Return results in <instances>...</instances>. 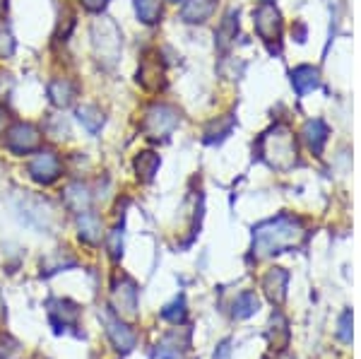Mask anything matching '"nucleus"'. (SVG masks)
<instances>
[{"mask_svg":"<svg viewBox=\"0 0 361 359\" xmlns=\"http://www.w3.org/2000/svg\"><path fill=\"white\" fill-rule=\"evenodd\" d=\"M304 224L296 217L279 215L275 219H267L253 231V253L255 256H272L282 253L287 248H294L304 239Z\"/></svg>","mask_w":361,"mask_h":359,"instance_id":"obj_1","label":"nucleus"},{"mask_svg":"<svg viewBox=\"0 0 361 359\" xmlns=\"http://www.w3.org/2000/svg\"><path fill=\"white\" fill-rule=\"evenodd\" d=\"M260 157H263L272 169H289L296 162V142L289 128L275 126L260 138Z\"/></svg>","mask_w":361,"mask_h":359,"instance_id":"obj_2","label":"nucleus"},{"mask_svg":"<svg viewBox=\"0 0 361 359\" xmlns=\"http://www.w3.org/2000/svg\"><path fill=\"white\" fill-rule=\"evenodd\" d=\"M92 46H94V56L104 68H114L121 58L123 49V37L121 29L109 17H99L92 25Z\"/></svg>","mask_w":361,"mask_h":359,"instance_id":"obj_3","label":"nucleus"},{"mask_svg":"<svg viewBox=\"0 0 361 359\" xmlns=\"http://www.w3.org/2000/svg\"><path fill=\"white\" fill-rule=\"evenodd\" d=\"M15 212L27 227L39 229V231H49L54 227V210L44 198H37V195L29 193H20L15 198Z\"/></svg>","mask_w":361,"mask_h":359,"instance_id":"obj_4","label":"nucleus"},{"mask_svg":"<svg viewBox=\"0 0 361 359\" xmlns=\"http://www.w3.org/2000/svg\"><path fill=\"white\" fill-rule=\"evenodd\" d=\"M176 126H178V111L173 107H169V104H154V107H149L142 121V130L152 140H166Z\"/></svg>","mask_w":361,"mask_h":359,"instance_id":"obj_5","label":"nucleus"},{"mask_svg":"<svg viewBox=\"0 0 361 359\" xmlns=\"http://www.w3.org/2000/svg\"><path fill=\"white\" fill-rule=\"evenodd\" d=\"M42 130L32 123H13L5 130L3 145L10 150L13 154H29L34 150L42 147Z\"/></svg>","mask_w":361,"mask_h":359,"instance_id":"obj_6","label":"nucleus"},{"mask_svg":"<svg viewBox=\"0 0 361 359\" xmlns=\"http://www.w3.org/2000/svg\"><path fill=\"white\" fill-rule=\"evenodd\" d=\"M111 304L116 316L121 318H133L137 314V285L128 275L116 277L111 287Z\"/></svg>","mask_w":361,"mask_h":359,"instance_id":"obj_7","label":"nucleus"},{"mask_svg":"<svg viewBox=\"0 0 361 359\" xmlns=\"http://www.w3.org/2000/svg\"><path fill=\"white\" fill-rule=\"evenodd\" d=\"M99 318H102L104 331H106L109 340H111V345L121 352V355H128V352L135 347V333H133L130 328L126 326L123 318L111 314L109 309H104L102 314H99Z\"/></svg>","mask_w":361,"mask_h":359,"instance_id":"obj_8","label":"nucleus"},{"mask_svg":"<svg viewBox=\"0 0 361 359\" xmlns=\"http://www.w3.org/2000/svg\"><path fill=\"white\" fill-rule=\"evenodd\" d=\"M46 314L56 333H66L68 328H75L80 321V306L70 299H49L46 302Z\"/></svg>","mask_w":361,"mask_h":359,"instance_id":"obj_9","label":"nucleus"},{"mask_svg":"<svg viewBox=\"0 0 361 359\" xmlns=\"http://www.w3.org/2000/svg\"><path fill=\"white\" fill-rule=\"evenodd\" d=\"M29 174H32V178L37 183L49 186L61 176V159L51 150H42V152H37V157L29 162Z\"/></svg>","mask_w":361,"mask_h":359,"instance_id":"obj_10","label":"nucleus"},{"mask_svg":"<svg viewBox=\"0 0 361 359\" xmlns=\"http://www.w3.org/2000/svg\"><path fill=\"white\" fill-rule=\"evenodd\" d=\"M190 347V331L188 328H176L166 333L154 347V359H180Z\"/></svg>","mask_w":361,"mask_h":359,"instance_id":"obj_11","label":"nucleus"},{"mask_svg":"<svg viewBox=\"0 0 361 359\" xmlns=\"http://www.w3.org/2000/svg\"><path fill=\"white\" fill-rule=\"evenodd\" d=\"M253 22H255L258 34L265 39V42L279 39V32H282V17H279V10L272 3L260 5V8L253 13Z\"/></svg>","mask_w":361,"mask_h":359,"instance_id":"obj_12","label":"nucleus"},{"mask_svg":"<svg viewBox=\"0 0 361 359\" xmlns=\"http://www.w3.org/2000/svg\"><path fill=\"white\" fill-rule=\"evenodd\" d=\"M63 202H66V207L70 212L82 215V212H90V207H92V193L85 183L75 181L63 190Z\"/></svg>","mask_w":361,"mask_h":359,"instance_id":"obj_13","label":"nucleus"},{"mask_svg":"<svg viewBox=\"0 0 361 359\" xmlns=\"http://www.w3.org/2000/svg\"><path fill=\"white\" fill-rule=\"evenodd\" d=\"M287 282H289V273L284 268H272L270 273L265 275L263 289L272 304L284 302V297H287Z\"/></svg>","mask_w":361,"mask_h":359,"instance_id":"obj_14","label":"nucleus"},{"mask_svg":"<svg viewBox=\"0 0 361 359\" xmlns=\"http://www.w3.org/2000/svg\"><path fill=\"white\" fill-rule=\"evenodd\" d=\"M137 83H142L147 90H159V87L164 85V71H161L159 61H157L154 56L142 61V66H140V71H137Z\"/></svg>","mask_w":361,"mask_h":359,"instance_id":"obj_15","label":"nucleus"},{"mask_svg":"<svg viewBox=\"0 0 361 359\" xmlns=\"http://www.w3.org/2000/svg\"><path fill=\"white\" fill-rule=\"evenodd\" d=\"M49 99L58 109L70 107L75 99V83L68 78H56L54 83L49 85Z\"/></svg>","mask_w":361,"mask_h":359,"instance_id":"obj_16","label":"nucleus"},{"mask_svg":"<svg viewBox=\"0 0 361 359\" xmlns=\"http://www.w3.org/2000/svg\"><path fill=\"white\" fill-rule=\"evenodd\" d=\"M214 8H217V0H188V3L183 5V10H180V17H183L185 22H205L212 17Z\"/></svg>","mask_w":361,"mask_h":359,"instance_id":"obj_17","label":"nucleus"},{"mask_svg":"<svg viewBox=\"0 0 361 359\" xmlns=\"http://www.w3.org/2000/svg\"><path fill=\"white\" fill-rule=\"evenodd\" d=\"M78 229H80V239L87 244H99L102 241V219L94 212H82L78 217Z\"/></svg>","mask_w":361,"mask_h":359,"instance_id":"obj_18","label":"nucleus"},{"mask_svg":"<svg viewBox=\"0 0 361 359\" xmlns=\"http://www.w3.org/2000/svg\"><path fill=\"white\" fill-rule=\"evenodd\" d=\"M318 71L316 68H311V66H299L296 71H292V85H294V90L299 92L301 97L308 95L311 90H316L318 87Z\"/></svg>","mask_w":361,"mask_h":359,"instance_id":"obj_19","label":"nucleus"},{"mask_svg":"<svg viewBox=\"0 0 361 359\" xmlns=\"http://www.w3.org/2000/svg\"><path fill=\"white\" fill-rule=\"evenodd\" d=\"M304 138H306L308 147H311L316 154H320V150H323L325 140H328V126H325L320 118L308 121V123L304 126Z\"/></svg>","mask_w":361,"mask_h":359,"instance_id":"obj_20","label":"nucleus"},{"mask_svg":"<svg viewBox=\"0 0 361 359\" xmlns=\"http://www.w3.org/2000/svg\"><path fill=\"white\" fill-rule=\"evenodd\" d=\"M159 164H161V159H159V154H154V152H140L135 157V171L142 181H152Z\"/></svg>","mask_w":361,"mask_h":359,"instance_id":"obj_21","label":"nucleus"},{"mask_svg":"<svg viewBox=\"0 0 361 359\" xmlns=\"http://www.w3.org/2000/svg\"><path fill=\"white\" fill-rule=\"evenodd\" d=\"M75 265V258L68 256V251H56L51 256H46L42 260V275H54V273H61L66 268H73Z\"/></svg>","mask_w":361,"mask_h":359,"instance_id":"obj_22","label":"nucleus"},{"mask_svg":"<svg viewBox=\"0 0 361 359\" xmlns=\"http://www.w3.org/2000/svg\"><path fill=\"white\" fill-rule=\"evenodd\" d=\"M78 118L90 133H99V130H102V126H104V111L99 107H92V104L78 109Z\"/></svg>","mask_w":361,"mask_h":359,"instance_id":"obj_23","label":"nucleus"},{"mask_svg":"<svg viewBox=\"0 0 361 359\" xmlns=\"http://www.w3.org/2000/svg\"><path fill=\"white\" fill-rule=\"evenodd\" d=\"M137 20L145 25H154L161 17V0H135Z\"/></svg>","mask_w":361,"mask_h":359,"instance_id":"obj_24","label":"nucleus"},{"mask_svg":"<svg viewBox=\"0 0 361 359\" xmlns=\"http://www.w3.org/2000/svg\"><path fill=\"white\" fill-rule=\"evenodd\" d=\"M258 309L260 299L255 297V292H243L234 302V318H250L253 314H258Z\"/></svg>","mask_w":361,"mask_h":359,"instance_id":"obj_25","label":"nucleus"},{"mask_svg":"<svg viewBox=\"0 0 361 359\" xmlns=\"http://www.w3.org/2000/svg\"><path fill=\"white\" fill-rule=\"evenodd\" d=\"M236 32H238V13H229L224 17L222 27L217 29V42L222 49L231 44V39H236Z\"/></svg>","mask_w":361,"mask_h":359,"instance_id":"obj_26","label":"nucleus"},{"mask_svg":"<svg viewBox=\"0 0 361 359\" xmlns=\"http://www.w3.org/2000/svg\"><path fill=\"white\" fill-rule=\"evenodd\" d=\"M185 314H188V311H185V297H183V294H178L171 304H166L164 309H161V318L169 321V323H176V326L185 321Z\"/></svg>","mask_w":361,"mask_h":359,"instance_id":"obj_27","label":"nucleus"},{"mask_svg":"<svg viewBox=\"0 0 361 359\" xmlns=\"http://www.w3.org/2000/svg\"><path fill=\"white\" fill-rule=\"evenodd\" d=\"M231 126H234V116H224L222 121H214L212 126L207 128V142H214V140H222V138L229 135Z\"/></svg>","mask_w":361,"mask_h":359,"instance_id":"obj_28","label":"nucleus"},{"mask_svg":"<svg viewBox=\"0 0 361 359\" xmlns=\"http://www.w3.org/2000/svg\"><path fill=\"white\" fill-rule=\"evenodd\" d=\"M22 357V345L17 343L13 335L0 333V359H20Z\"/></svg>","mask_w":361,"mask_h":359,"instance_id":"obj_29","label":"nucleus"},{"mask_svg":"<svg viewBox=\"0 0 361 359\" xmlns=\"http://www.w3.org/2000/svg\"><path fill=\"white\" fill-rule=\"evenodd\" d=\"M15 54V39L10 34V29L0 25V58H10Z\"/></svg>","mask_w":361,"mask_h":359,"instance_id":"obj_30","label":"nucleus"},{"mask_svg":"<svg viewBox=\"0 0 361 359\" xmlns=\"http://www.w3.org/2000/svg\"><path fill=\"white\" fill-rule=\"evenodd\" d=\"M109 251H111V258L118 260L123 256V227H116L111 231V239H109Z\"/></svg>","mask_w":361,"mask_h":359,"instance_id":"obj_31","label":"nucleus"},{"mask_svg":"<svg viewBox=\"0 0 361 359\" xmlns=\"http://www.w3.org/2000/svg\"><path fill=\"white\" fill-rule=\"evenodd\" d=\"M337 335H340L342 343H352V311H345V314H342Z\"/></svg>","mask_w":361,"mask_h":359,"instance_id":"obj_32","label":"nucleus"},{"mask_svg":"<svg viewBox=\"0 0 361 359\" xmlns=\"http://www.w3.org/2000/svg\"><path fill=\"white\" fill-rule=\"evenodd\" d=\"M214 359H231V340L229 338L217 345V350H214Z\"/></svg>","mask_w":361,"mask_h":359,"instance_id":"obj_33","label":"nucleus"},{"mask_svg":"<svg viewBox=\"0 0 361 359\" xmlns=\"http://www.w3.org/2000/svg\"><path fill=\"white\" fill-rule=\"evenodd\" d=\"M82 5L87 10H92V13H102V10L109 5V0H82Z\"/></svg>","mask_w":361,"mask_h":359,"instance_id":"obj_34","label":"nucleus"},{"mask_svg":"<svg viewBox=\"0 0 361 359\" xmlns=\"http://www.w3.org/2000/svg\"><path fill=\"white\" fill-rule=\"evenodd\" d=\"M173 3H180V0H173Z\"/></svg>","mask_w":361,"mask_h":359,"instance_id":"obj_35","label":"nucleus"}]
</instances>
